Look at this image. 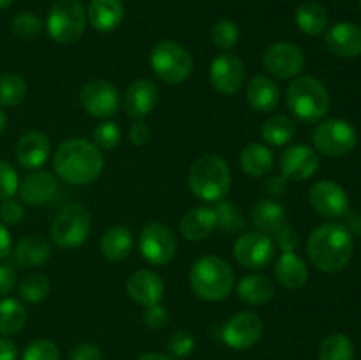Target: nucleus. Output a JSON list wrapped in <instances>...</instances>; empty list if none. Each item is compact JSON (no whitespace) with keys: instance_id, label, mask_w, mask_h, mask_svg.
Returning <instances> with one entry per match:
<instances>
[{"instance_id":"4d7b16f0","label":"nucleus","mask_w":361,"mask_h":360,"mask_svg":"<svg viewBox=\"0 0 361 360\" xmlns=\"http://www.w3.org/2000/svg\"><path fill=\"white\" fill-rule=\"evenodd\" d=\"M6 129H7V115H6V112L0 108V136L6 133Z\"/></svg>"},{"instance_id":"13d9d810","label":"nucleus","mask_w":361,"mask_h":360,"mask_svg":"<svg viewBox=\"0 0 361 360\" xmlns=\"http://www.w3.org/2000/svg\"><path fill=\"white\" fill-rule=\"evenodd\" d=\"M13 0H0V11H6L7 7H11Z\"/></svg>"},{"instance_id":"79ce46f5","label":"nucleus","mask_w":361,"mask_h":360,"mask_svg":"<svg viewBox=\"0 0 361 360\" xmlns=\"http://www.w3.org/2000/svg\"><path fill=\"white\" fill-rule=\"evenodd\" d=\"M21 360H60L59 346L49 339H37L25 348Z\"/></svg>"},{"instance_id":"c85d7f7f","label":"nucleus","mask_w":361,"mask_h":360,"mask_svg":"<svg viewBox=\"0 0 361 360\" xmlns=\"http://www.w3.org/2000/svg\"><path fill=\"white\" fill-rule=\"evenodd\" d=\"M236 293L249 306H263L275 296V282L264 274H250L240 279Z\"/></svg>"},{"instance_id":"4c0bfd02","label":"nucleus","mask_w":361,"mask_h":360,"mask_svg":"<svg viewBox=\"0 0 361 360\" xmlns=\"http://www.w3.org/2000/svg\"><path fill=\"white\" fill-rule=\"evenodd\" d=\"M11 30L14 32V35L23 39V41H32V39H35L41 34L42 21L37 14L30 13V11H23V13H18L13 18Z\"/></svg>"},{"instance_id":"1a4fd4ad","label":"nucleus","mask_w":361,"mask_h":360,"mask_svg":"<svg viewBox=\"0 0 361 360\" xmlns=\"http://www.w3.org/2000/svg\"><path fill=\"white\" fill-rule=\"evenodd\" d=\"M314 147L328 157H341L349 154L358 143L355 127L342 119L323 120L312 134Z\"/></svg>"},{"instance_id":"6ab92c4d","label":"nucleus","mask_w":361,"mask_h":360,"mask_svg":"<svg viewBox=\"0 0 361 360\" xmlns=\"http://www.w3.org/2000/svg\"><path fill=\"white\" fill-rule=\"evenodd\" d=\"M159 101V87L148 78L133 81L123 95V109L133 119L141 120L154 112Z\"/></svg>"},{"instance_id":"9d476101","label":"nucleus","mask_w":361,"mask_h":360,"mask_svg":"<svg viewBox=\"0 0 361 360\" xmlns=\"http://www.w3.org/2000/svg\"><path fill=\"white\" fill-rule=\"evenodd\" d=\"M140 253L148 263L164 267L171 263L176 254V236L169 226L164 222H148L140 233Z\"/></svg>"},{"instance_id":"cd10ccee","label":"nucleus","mask_w":361,"mask_h":360,"mask_svg":"<svg viewBox=\"0 0 361 360\" xmlns=\"http://www.w3.org/2000/svg\"><path fill=\"white\" fill-rule=\"evenodd\" d=\"M101 254L108 261H122L133 253L134 235L126 226H111L101 236Z\"/></svg>"},{"instance_id":"c03bdc74","label":"nucleus","mask_w":361,"mask_h":360,"mask_svg":"<svg viewBox=\"0 0 361 360\" xmlns=\"http://www.w3.org/2000/svg\"><path fill=\"white\" fill-rule=\"evenodd\" d=\"M194 346H196V341H194L192 334L187 330L175 332L168 341L169 353L173 356H176V359H185V356H189L194 352Z\"/></svg>"},{"instance_id":"a878e982","label":"nucleus","mask_w":361,"mask_h":360,"mask_svg":"<svg viewBox=\"0 0 361 360\" xmlns=\"http://www.w3.org/2000/svg\"><path fill=\"white\" fill-rule=\"evenodd\" d=\"M126 7L122 0H90L87 21L97 32H111L122 23Z\"/></svg>"},{"instance_id":"7ed1b4c3","label":"nucleus","mask_w":361,"mask_h":360,"mask_svg":"<svg viewBox=\"0 0 361 360\" xmlns=\"http://www.w3.org/2000/svg\"><path fill=\"white\" fill-rule=\"evenodd\" d=\"M189 189L200 200L217 203L231 189V169L228 161L217 154H203L192 162L189 172Z\"/></svg>"},{"instance_id":"0eeeda50","label":"nucleus","mask_w":361,"mask_h":360,"mask_svg":"<svg viewBox=\"0 0 361 360\" xmlns=\"http://www.w3.org/2000/svg\"><path fill=\"white\" fill-rule=\"evenodd\" d=\"M87 28V11L80 0H56L49 7L46 30L53 41L73 44L80 41Z\"/></svg>"},{"instance_id":"37998d69","label":"nucleus","mask_w":361,"mask_h":360,"mask_svg":"<svg viewBox=\"0 0 361 360\" xmlns=\"http://www.w3.org/2000/svg\"><path fill=\"white\" fill-rule=\"evenodd\" d=\"M20 187V179L18 173L9 162L0 161V201L11 200L18 193Z\"/></svg>"},{"instance_id":"2f4dec72","label":"nucleus","mask_w":361,"mask_h":360,"mask_svg":"<svg viewBox=\"0 0 361 360\" xmlns=\"http://www.w3.org/2000/svg\"><path fill=\"white\" fill-rule=\"evenodd\" d=\"M296 25L303 34L310 35V37H317V35L324 34L328 27V13L319 2L314 0H307V2L300 4L295 14Z\"/></svg>"},{"instance_id":"2eb2a0df","label":"nucleus","mask_w":361,"mask_h":360,"mask_svg":"<svg viewBox=\"0 0 361 360\" xmlns=\"http://www.w3.org/2000/svg\"><path fill=\"white\" fill-rule=\"evenodd\" d=\"M210 83L219 94L233 95L245 83L247 71L242 59L235 53H221L212 60Z\"/></svg>"},{"instance_id":"5fc2aeb1","label":"nucleus","mask_w":361,"mask_h":360,"mask_svg":"<svg viewBox=\"0 0 361 360\" xmlns=\"http://www.w3.org/2000/svg\"><path fill=\"white\" fill-rule=\"evenodd\" d=\"M267 191L271 196H282L286 193V179L284 176H274L267 182Z\"/></svg>"},{"instance_id":"ddd939ff","label":"nucleus","mask_w":361,"mask_h":360,"mask_svg":"<svg viewBox=\"0 0 361 360\" xmlns=\"http://www.w3.org/2000/svg\"><path fill=\"white\" fill-rule=\"evenodd\" d=\"M233 256L245 268H264L275 256V242L268 233L249 232L236 239Z\"/></svg>"},{"instance_id":"f257e3e1","label":"nucleus","mask_w":361,"mask_h":360,"mask_svg":"<svg viewBox=\"0 0 361 360\" xmlns=\"http://www.w3.org/2000/svg\"><path fill=\"white\" fill-rule=\"evenodd\" d=\"M53 168L60 180L71 186L92 184L104 168V157L94 141L71 138L60 143L53 157Z\"/></svg>"},{"instance_id":"6e6d98bb","label":"nucleus","mask_w":361,"mask_h":360,"mask_svg":"<svg viewBox=\"0 0 361 360\" xmlns=\"http://www.w3.org/2000/svg\"><path fill=\"white\" fill-rule=\"evenodd\" d=\"M136 360H175L171 356H168L166 353H145V355H140Z\"/></svg>"},{"instance_id":"dca6fc26","label":"nucleus","mask_w":361,"mask_h":360,"mask_svg":"<svg viewBox=\"0 0 361 360\" xmlns=\"http://www.w3.org/2000/svg\"><path fill=\"white\" fill-rule=\"evenodd\" d=\"M309 201L314 210L328 219H338L349 212V196L341 184L319 180L309 191Z\"/></svg>"},{"instance_id":"e433bc0d","label":"nucleus","mask_w":361,"mask_h":360,"mask_svg":"<svg viewBox=\"0 0 361 360\" xmlns=\"http://www.w3.org/2000/svg\"><path fill=\"white\" fill-rule=\"evenodd\" d=\"M319 360H355V344L344 334H331L321 342Z\"/></svg>"},{"instance_id":"58836bf2","label":"nucleus","mask_w":361,"mask_h":360,"mask_svg":"<svg viewBox=\"0 0 361 360\" xmlns=\"http://www.w3.org/2000/svg\"><path fill=\"white\" fill-rule=\"evenodd\" d=\"M215 214H217V228L224 229L228 233H240L245 226L242 214L236 210V207L229 201H217L215 205Z\"/></svg>"},{"instance_id":"ea45409f","label":"nucleus","mask_w":361,"mask_h":360,"mask_svg":"<svg viewBox=\"0 0 361 360\" xmlns=\"http://www.w3.org/2000/svg\"><path fill=\"white\" fill-rule=\"evenodd\" d=\"M122 140V131L118 124L113 120H104L94 129V145L101 150H113L120 145Z\"/></svg>"},{"instance_id":"f704fd0d","label":"nucleus","mask_w":361,"mask_h":360,"mask_svg":"<svg viewBox=\"0 0 361 360\" xmlns=\"http://www.w3.org/2000/svg\"><path fill=\"white\" fill-rule=\"evenodd\" d=\"M27 81L14 73L0 74V108L18 106L27 97Z\"/></svg>"},{"instance_id":"f8f14e48","label":"nucleus","mask_w":361,"mask_h":360,"mask_svg":"<svg viewBox=\"0 0 361 360\" xmlns=\"http://www.w3.org/2000/svg\"><path fill=\"white\" fill-rule=\"evenodd\" d=\"M263 320L252 311H242L229 318L222 327V341L226 346L236 352H245L252 348L263 335Z\"/></svg>"},{"instance_id":"a19ab883","label":"nucleus","mask_w":361,"mask_h":360,"mask_svg":"<svg viewBox=\"0 0 361 360\" xmlns=\"http://www.w3.org/2000/svg\"><path fill=\"white\" fill-rule=\"evenodd\" d=\"M238 25L233 20H219L212 28V41L219 49H231L238 42Z\"/></svg>"},{"instance_id":"09e8293b","label":"nucleus","mask_w":361,"mask_h":360,"mask_svg":"<svg viewBox=\"0 0 361 360\" xmlns=\"http://www.w3.org/2000/svg\"><path fill=\"white\" fill-rule=\"evenodd\" d=\"M69 360H104V355H102L101 349L97 348L92 342H81L71 353Z\"/></svg>"},{"instance_id":"4be33fe9","label":"nucleus","mask_w":361,"mask_h":360,"mask_svg":"<svg viewBox=\"0 0 361 360\" xmlns=\"http://www.w3.org/2000/svg\"><path fill=\"white\" fill-rule=\"evenodd\" d=\"M51 258V246L48 240L39 235H27L18 240L14 249H11V260L18 268L42 267Z\"/></svg>"},{"instance_id":"c9c22d12","label":"nucleus","mask_w":361,"mask_h":360,"mask_svg":"<svg viewBox=\"0 0 361 360\" xmlns=\"http://www.w3.org/2000/svg\"><path fill=\"white\" fill-rule=\"evenodd\" d=\"M51 292V282L44 274H30L23 277L18 284V293L20 299L28 304L44 302Z\"/></svg>"},{"instance_id":"5701e85b","label":"nucleus","mask_w":361,"mask_h":360,"mask_svg":"<svg viewBox=\"0 0 361 360\" xmlns=\"http://www.w3.org/2000/svg\"><path fill=\"white\" fill-rule=\"evenodd\" d=\"M56 193L55 176L44 169H35L30 175L25 176L18 187L21 201L28 205H44L48 203Z\"/></svg>"},{"instance_id":"b1692460","label":"nucleus","mask_w":361,"mask_h":360,"mask_svg":"<svg viewBox=\"0 0 361 360\" xmlns=\"http://www.w3.org/2000/svg\"><path fill=\"white\" fill-rule=\"evenodd\" d=\"M247 102L259 113H270L281 102V88L271 78L257 74L247 83Z\"/></svg>"},{"instance_id":"412c9836","label":"nucleus","mask_w":361,"mask_h":360,"mask_svg":"<svg viewBox=\"0 0 361 360\" xmlns=\"http://www.w3.org/2000/svg\"><path fill=\"white\" fill-rule=\"evenodd\" d=\"M51 145L41 131H27L16 143V159L25 169H39L48 161Z\"/></svg>"},{"instance_id":"4468645a","label":"nucleus","mask_w":361,"mask_h":360,"mask_svg":"<svg viewBox=\"0 0 361 360\" xmlns=\"http://www.w3.org/2000/svg\"><path fill=\"white\" fill-rule=\"evenodd\" d=\"M263 66L279 80H293L298 78L305 67V53L293 42H275L264 52Z\"/></svg>"},{"instance_id":"864d4df0","label":"nucleus","mask_w":361,"mask_h":360,"mask_svg":"<svg viewBox=\"0 0 361 360\" xmlns=\"http://www.w3.org/2000/svg\"><path fill=\"white\" fill-rule=\"evenodd\" d=\"M11 254V233L4 222H0V260Z\"/></svg>"},{"instance_id":"20e7f679","label":"nucleus","mask_w":361,"mask_h":360,"mask_svg":"<svg viewBox=\"0 0 361 360\" xmlns=\"http://www.w3.org/2000/svg\"><path fill=\"white\" fill-rule=\"evenodd\" d=\"M190 289L207 302H222L235 288L231 265L219 256H203L192 265L189 274Z\"/></svg>"},{"instance_id":"72a5a7b5","label":"nucleus","mask_w":361,"mask_h":360,"mask_svg":"<svg viewBox=\"0 0 361 360\" xmlns=\"http://www.w3.org/2000/svg\"><path fill=\"white\" fill-rule=\"evenodd\" d=\"M28 313L23 304L16 299L0 300V335L18 334L27 325Z\"/></svg>"},{"instance_id":"423d86ee","label":"nucleus","mask_w":361,"mask_h":360,"mask_svg":"<svg viewBox=\"0 0 361 360\" xmlns=\"http://www.w3.org/2000/svg\"><path fill=\"white\" fill-rule=\"evenodd\" d=\"M92 229V217L81 203H69L56 212L49 226V239L60 249H76L87 242Z\"/></svg>"},{"instance_id":"de8ad7c7","label":"nucleus","mask_w":361,"mask_h":360,"mask_svg":"<svg viewBox=\"0 0 361 360\" xmlns=\"http://www.w3.org/2000/svg\"><path fill=\"white\" fill-rule=\"evenodd\" d=\"M271 236H274V240L279 244V247H281L282 251H296V247H298L300 244L298 233H296V229L293 228L289 222L281 226Z\"/></svg>"},{"instance_id":"3c124183","label":"nucleus","mask_w":361,"mask_h":360,"mask_svg":"<svg viewBox=\"0 0 361 360\" xmlns=\"http://www.w3.org/2000/svg\"><path fill=\"white\" fill-rule=\"evenodd\" d=\"M129 138L133 145L143 147L148 141V138H150V127H148L147 122H143V120H134L133 126H130L129 129Z\"/></svg>"},{"instance_id":"473e14b6","label":"nucleus","mask_w":361,"mask_h":360,"mask_svg":"<svg viewBox=\"0 0 361 360\" xmlns=\"http://www.w3.org/2000/svg\"><path fill=\"white\" fill-rule=\"evenodd\" d=\"M296 133V126L293 119L286 115H274L267 119L261 126V138L271 147H282L289 143Z\"/></svg>"},{"instance_id":"7c9ffc66","label":"nucleus","mask_w":361,"mask_h":360,"mask_svg":"<svg viewBox=\"0 0 361 360\" xmlns=\"http://www.w3.org/2000/svg\"><path fill=\"white\" fill-rule=\"evenodd\" d=\"M252 224L256 226L259 232L274 235L281 226L288 222V214H286L284 207L275 200H261L254 205L252 208Z\"/></svg>"},{"instance_id":"bf43d9fd","label":"nucleus","mask_w":361,"mask_h":360,"mask_svg":"<svg viewBox=\"0 0 361 360\" xmlns=\"http://www.w3.org/2000/svg\"><path fill=\"white\" fill-rule=\"evenodd\" d=\"M358 2H360V7H361V0H358Z\"/></svg>"},{"instance_id":"8fccbe9b","label":"nucleus","mask_w":361,"mask_h":360,"mask_svg":"<svg viewBox=\"0 0 361 360\" xmlns=\"http://www.w3.org/2000/svg\"><path fill=\"white\" fill-rule=\"evenodd\" d=\"M16 286V270L13 265H0V296H6Z\"/></svg>"},{"instance_id":"6e6552de","label":"nucleus","mask_w":361,"mask_h":360,"mask_svg":"<svg viewBox=\"0 0 361 360\" xmlns=\"http://www.w3.org/2000/svg\"><path fill=\"white\" fill-rule=\"evenodd\" d=\"M155 76L166 85H180L192 74V55L175 41H161L150 53Z\"/></svg>"},{"instance_id":"aec40b11","label":"nucleus","mask_w":361,"mask_h":360,"mask_svg":"<svg viewBox=\"0 0 361 360\" xmlns=\"http://www.w3.org/2000/svg\"><path fill=\"white\" fill-rule=\"evenodd\" d=\"M324 44L334 55L356 59L361 55V27L349 21H341L326 32Z\"/></svg>"},{"instance_id":"f03ea898","label":"nucleus","mask_w":361,"mask_h":360,"mask_svg":"<svg viewBox=\"0 0 361 360\" xmlns=\"http://www.w3.org/2000/svg\"><path fill=\"white\" fill-rule=\"evenodd\" d=\"M307 253L316 268L326 274L344 270L353 258V236L338 222L317 226L307 240Z\"/></svg>"},{"instance_id":"c756f323","label":"nucleus","mask_w":361,"mask_h":360,"mask_svg":"<svg viewBox=\"0 0 361 360\" xmlns=\"http://www.w3.org/2000/svg\"><path fill=\"white\" fill-rule=\"evenodd\" d=\"M240 166H242V169L247 175L261 179V176L268 175L274 169V152L268 147H264L263 143L245 145L243 150L240 152Z\"/></svg>"},{"instance_id":"bb28decb","label":"nucleus","mask_w":361,"mask_h":360,"mask_svg":"<svg viewBox=\"0 0 361 360\" xmlns=\"http://www.w3.org/2000/svg\"><path fill=\"white\" fill-rule=\"evenodd\" d=\"M217 228V214L214 207H196L183 215L180 232L190 242H200Z\"/></svg>"},{"instance_id":"a18cd8bd","label":"nucleus","mask_w":361,"mask_h":360,"mask_svg":"<svg viewBox=\"0 0 361 360\" xmlns=\"http://www.w3.org/2000/svg\"><path fill=\"white\" fill-rule=\"evenodd\" d=\"M143 320L145 325L152 330H162L169 323V311L161 304H155V306L147 307Z\"/></svg>"},{"instance_id":"39448f33","label":"nucleus","mask_w":361,"mask_h":360,"mask_svg":"<svg viewBox=\"0 0 361 360\" xmlns=\"http://www.w3.org/2000/svg\"><path fill=\"white\" fill-rule=\"evenodd\" d=\"M286 104L300 122H319L330 109V92L314 76L293 78L286 92Z\"/></svg>"},{"instance_id":"9b49d317","label":"nucleus","mask_w":361,"mask_h":360,"mask_svg":"<svg viewBox=\"0 0 361 360\" xmlns=\"http://www.w3.org/2000/svg\"><path fill=\"white\" fill-rule=\"evenodd\" d=\"M80 102L88 115L106 120L118 112L122 106V97L118 88L111 81L97 78L85 83L80 92Z\"/></svg>"},{"instance_id":"393cba45","label":"nucleus","mask_w":361,"mask_h":360,"mask_svg":"<svg viewBox=\"0 0 361 360\" xmlns=\"http://www.w3.org/2000/svg\"><path fill=\"white\" fill-rule=\"evenodd\" d=\"M274 275L279 284L289 289H298L309 279V268L303 258H300L295 251H282L274 267Z\"/></svg>"},{"instance_id":"a211bd4d","label":"nucleus","mask_w":361,"mask_h":360,"mask_svg":"<svg viewBox=\"0 0 361 360\" xmlns=\"http://www.w3.org/2000/svg\"><path fill=\"white\" fill-rule=\"evenodd\" d=\"M126 289L127 295L134 302L143 307H150L155 306V304H161V300L164 299L166 286L161 275L155 274L150 268H141V270H136L134 274L129 275L126 282Z\"/></svg>"},{"instance_id":"49530a36","label":"nucleus","mask_w":361,"mask_h":360,"mask_svg":"<svg viewBox=\"0 0 361 360\" xmlns=\"http://www.w3.org/2000/svg\"><path fill=\"white\" fill-rule=\"evenodd\" d=\"M23 217H25V210L23 207H21V203L14 201L13 198H11V200L2 201V205H0V219H2L4 224L16 226L20 224Z\"/></svg>"},{"instance_id":"603ef678","label":"nucleus","mask_w":361,"mask_h":360,"mask_svg":"<svg viewBox=\"0 0 361 360\" xmlns=\"http://www.w3.org/2000/svg\"><path fill=\"white\" fill-rule=\"evenodd\" d=\"M0 360H18V348L11 339L0 337Z\"/></svg>"},{"instance_id":"f3484780","label":"nucleus","mask_w":361,"mask_h":360,"mask_svg":"<svg viewBox=\"0 0 361 360\" xmlns=\"http://www.w3.org/2000/svg\"><path fill=\"white\" fill-rule=\"evenodd\" d=\"M279 166L286 180L303 182L312 179L319 169V154L309 145H293L282 152L279 157Z\"/></svg>"}]
</instances>
